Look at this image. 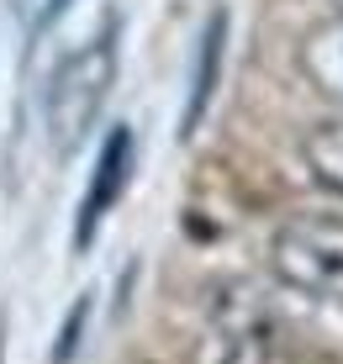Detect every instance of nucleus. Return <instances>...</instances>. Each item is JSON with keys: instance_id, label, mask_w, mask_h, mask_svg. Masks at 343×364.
Returning <instances> with one entry per match:
<instances>
[{"instance_id": "obj_7", "label": "nucleus", "mask_w": 343, "mask_h": 364, "mask_svg": "<svg viewBox=\"0 0 343 364\" xmlns=\"http://www.w3.org/2000/svg\"><path fill=\"white\" fill-rule=\"evenodd\" d=\"M301 159H307L312 180L322 185V191L343 196V122H327V127H317L307 143H301Z\"/></svg>"}, {"instance_id": "obj_3", "label": "nucleus", "mask_w": 343, "mask_h": 364, "mask_svg": "<svg viewBox=\"0 0 343 364\" xmlns=\"http://www.w3.org/2000/svg\"><path fill=\"white\" fill-rule=\"evenodd\" d=\"M190 364H301V359L285 348L280 328L253 301H222L211 317V333L196 343Z\"/></svg>"}, {"instance_id": "obj_4", "label": "nucleus", "mask_w": 343, "mask_h": 364, "mask_svg": "<svg viewBox=\"0 0 343 364\" xmlns=\"http://www.w3.org/2000/svg\"><path fill=\"white\" fill-rule=\"evenodd\" d=\"M132 164H137L132 127H111V132H106V143H100V154H95L90 185H85V196H80V217H74V248H80V254H90L100 222L117 211L122 191L132 185Z\"/></svg>"}, {"instance_id": "obj_5", "label": "nucleus", "mask_w": 343, "mask_h": 364, "mask_svg": "<svg viewBox=\"0 0 343 364\" xmlns=\"http://www.w3.org/2000/svg\"><path fill=\"white\" fill-rule=\"evenodd\" d=\"M222 53H227V11H211L206 32H201V48H196V74H190V95H185L180 137H196V127L206 122L211 95H217V80H222Z\"/></svg>"}, {"instance_id": "obj_6", "label": "nucleus", "mask_w": 343, "mask_h": 364, "mask_svg": "<svg viewBox=\"0 0 343 364\" xmlns=\"http://www.w3.org/2000/svg\"><path fill=\"white\" fill-rule=\"evenodd\" d=\"M301 74H307L322 95L343 100V11L301 43Z\"/></svg>"}, {"instance_id": "obj_8", "label": "nucleus", "mask_w": 343, "mask_h": 364, "mask_svg": "<svg viewBox=\"0 0 343 364\" xmlns=\"http://www.w3.org/2000/svg\"><path fill=\"white\" fill-rule=\"evenodd\" d=\"M85 311H90V301H74V317H69V328L58 333V343H53V364H69L74 359V348H80V328H85Z\"/></svg>"}, {"instance_id": "obj_2", "label": "nucleus", "mask_w": 343, "mask_h": 364, "mask_svg": "<svg viewBox=\"0 0 343 364\" xmlns=\"http://www.w3.org/2000/svg\"><path fill=\"white\" fill-rule=\"evenodd\" d=\"M270 269L296 296L343 306V217H290L270 237Z\"/></svg>"}, {"instance_id": "obj_10", "label": "nucleus", "mask_w": 343, "mask_h": 364, "mask_svg": "<svg viewBox=\"0 0 343 364\" xmlns=\"http://www.w3.org/2000/svg\"><path fill=\"white\" fill-rule=\"evenodd\" d=\"M327 6H333V11H343V0H327Z\"/></svg>"}, {"instance_id": "obj_1", "label": "nucleus", "mask_w": 343, "mask_h": 364, "mask_svg": "<svg viewBox=\"0 0 343 364\" xmlns=\"http://www.w3.org/2000/svg\"><path fill=\"white\" fill-rule=\"evenodd\" d=\"M117 85V21H106L100 32H90L74 53L58 58V69L48 74L43 90V117H48V137L53 154H80V143L95 132L106 95Z\"/></svg>"}, {"instance_id": "obj_9", "label": "nucleus", "mask_w": 343, "mask_h": 364, "mask_svg": "<svg viewBox=\"0 0 343 364\" xmlns=\"http://www.w3.org/2000/svg\"><path fill=\"white\" fill-rule=\"evenodd\" d=\"M69 6H74V0H43V6L32 11V21H27V27H32V32H43L48 21H58V16H63V11H69Z\"/></svg>"}]
</instances>
